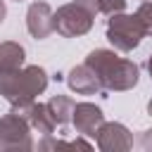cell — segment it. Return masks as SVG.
<instances>
[{
	"label": "cell",
	"instance_id": "obj_10",
	"mask_svg": "<svg viewBox=\"0 0 152 152\" xmlns=\"http://www.w3.org/2000/svg\"><path fill=\"white\" fill-rule=\"evenodd\" d=\"M135 17H138L142 31H145V33H152V2H150V0H145V2L138 7Z\"/></svg>",
	"mask_w": 152,
	"mask_h": 152
},
{
	"label": "cell",
	"instance_id": "obj_12",
	"mask_svg": "<svg viewBox=\"0 0 152 152\" xmlns=\"http://www.w3.org/2000/svg\"><path fill=\"white\" fill-rule=\"evenodd\" d=\"M147 69H150V76H152V57H150V62H147Z\"/></svg>",
	"mask_w": 152,
	"mask_h": 152
},
{
	"label": "cell",
	"instance_id": "obj_2",
	"mask_svg": "<svg viewBox=\"0 0 152 152\" xmlns=\"http://www.w3.org/2000/svg\"><path fill=\"white\" fill-rule=\"evenodd\" d=\"M95 12H100L95 0H74L55 14V31L62 36H81L90 28Z\"/></svg>",
	"mask_w": 152,
	"mask_h": 152
},
{
	"label": "cell",
	"instance_id": "obj_8",
	"mask_svg": "<svg viewBox=\"0 0 152 152\" xmlns=\"http://www.w3.org/2000/svg\"><path fill=\"white\" fill-rule=\"evenodd\" d=\"M24 62V50L17 43L0 45V69H19Z\"/></svg>",
	"mask_w": 152,
	"mask_h": 152
},
{
	"label": "cell",
	"instance_id": "obj_5",
	"mask_svg": "<svg viewBox=\"0 0 152 152\" xmlns=\"http://www.w3.org/2000/svg\"><path fill=\"white\" fill-rule=\"evenodd\" d=\"M71 114H74L76 128L81 133H86V135H95V128L102 124V112L97 107H93V104H78Z\"/></svg>",
	"mask_w": 152,
	"mask_h": 152
},
{
	"label": "cell",
	"instance_id": "obj_11",
	"mask_svg": "<svg viewBox=\"0 0 152 152\" xmlns=\"http://www.w3.org/2000/svg\"><path fill=\"white\" fill-rule=\"evenodd\" d=\"M2 17H5V5H2V0H0V21H2Z\"/></svg>",
	"mask_w": 152,
	"mask_h": 152
},
{
	"label": "cell",
	"instance_id": "obj_1",
	"mask_svg": "<svg viewBox=\"0 0 152 152\" xmlns=\"http://www.w3.org/2000/svg\"><path fill=\"white\" fill-rule=\"evenodd\" d=\"M86 64L97 74V78L112 88V90H126L131 86H135L138 81V66L128 59L116 57L109 50H95L88 55Z\"/></svg>",
	"mask_w": 152,
	"mask_h": 152
},
{
	"label": "cell",
	"instance_id": "obj_3",
	"mask_svg": "<svg viewBox=\"0 0 152 152\" xmlns=\"http://www.w3.org/2000/svg\"><path fill=\"white\" fill-rule=\"evenodd\" d=\"M142 36H145V31H142L138 17H124V14H121V17H112L109 28H107L109 43H112L114 48L124 50V52L133 50V48L140 43Z\"/></svg>",
	"mask_w": 152,
	"mask_h": 152
},
{
	"label": "cell",
	"instance_id": "obj_7",
	"mask_svg": "<svg viewBox=\"0 0 152 152\" xmlns=\"http://www.w3.org/2000/svg\"><path fill=\"white\" fill-rule=\"evenodd\" d=\"M97 133H100V147H102V150H109L112 145H114V147H128V145L119 142V138H128V131H126L121 124H107V126H102ZM128 140H131V138H128Z\"/></svg>",
	"mask_w": 152,
	"mask_h": 152
},
{
	"label": "cell",
	"instance_id": "obj_13",
	"mask_svg": "<svg viewBox=\"0 0 152 152\" xmlns=\"http://www.w3.org/2000/svg\"><path fill=\"white\" fill-rule=\"evenodd\" d=\"M147 109H150V114H152V102H150V104H147Z\"/></svg>",
	"mask_w": 152,
	"mask_h": 152
},
{
	"label": "cell",
	"instance_id": "obj_14",
	"mask_svg": "<svg viewBox=\"0 0 152 152\" xmlns=\"http://www.w3.org/2000/svg\"><path fill=\"white\" fill-rule=\"evenodd\" d=\"M17 2H19V0H17Z\"/></svg>",
	"mask_w": 152,
	"mask_h": 152
},
{
	"label": "cell",
	"instance_id": "obj_6",
	"mask_svg": "<svg viewBox=\"0 0 152 152\" xmlns=\"http://www.w3.org/2000/svg\"><path fill=\"white\" fill-rule=\"evenodd\" d=\"M69 86H71L76 93L90 95V93H95V90L100 88V78H97V74H95L88 64H83V66H78V69H74V71H71Z\"/></svg>",
	"mask_w": 152,
	"mask_h": 152
},
{
	"label": "cell",
	"instance_id": "obj_4",
	"mask_svg": "<svg viewBox=\"0 0 152 152\" xmlns=\"http://www.w3.org/2000/svg\"><path fill=\"white\" fill-rule=\"evenodd\" d=\"M28 31L36 38H45L55 31V17L45 2H33L28 7Z\"/></svg>",
	"mask_w": 152,
	"mask_h": 152
},
{
	"label": "cell",
	"instance_id": "obj_9",
	"mask_svg": "<svg viewBox=\"0 0 152 152\" xmlns=\"http://www.w3.org/2000/svg\"><path fill=\"white\" fill-rule=\"evenodd\" d=\"M48 109H50V116L55 119V124H64V121L69 119L74 104H71L69 97H52V100L48 102Z\"/></svg>",
	"mask_w": 152,
	"mask_h": 152
}]
</instances>
